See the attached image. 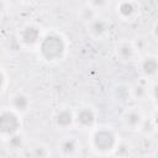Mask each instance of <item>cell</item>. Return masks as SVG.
Segmentation results:
<instances>
[{"mask_svg":"<svg viewBox=\"0 0 158 158\" xmlns=\"http://www.w3.org/2000/svg\"><path fill=\"white\" fill-rule=\"evenodd\" d=\"M53 125L60 131L70 130L74 127V111L68 106L59 107L53 115Z\"/></svg>","mask_w":158,"mask_h":158,"instance_id":"obj_8","label":"cell"},{"mask_svg":"<svg viewBox=\"0 0 158 158\" xmlns=\"http://www.w3.org/2000/svg\"><path fill=\"white\" fill-rule=\"evenodd\" d=\"M91 9H94L96 12L100 10H105L110 5V0H88V4Z\"/></svg>","mask_w":158,"mask_h":158,"instance_id":"obj_21","label":"cell"},{"mask_svg":"<svg viewBox=\"0 0 158 158\" xmlns=\"http://www.w3.org/2000/svg\"><path fill=\"white\" fill-rule=\"evenodd\" d=\"M42 36V30L36 23H26L19 31V41L23 47L27 48L37 47Z\"/></svg>","mask_w":158,"mask_h":158,"instance_id":"obj_5","label":"cell"},{"mask_svg":"<svg viewBox=\"0 0 158 158\" xmlns=\"http://www.w3.org/2000/svg\"><path fill=\"white\" fill-rule=\"evenodd\" d=\"M139 6L137 0H120L116 6L117 16L122 21H131L138 14Z\"/></svg>","mask_w":158,"mask_h":158,"instance_id":"obj_10","label":"cell"},{"mask_svg":"<svg viewBox=\"0 0 158 158\" xmlns=\"http://www.w3.org/2000/svg\"><path fill=\"white\" fill-rule=\"evenodd\" d=\"M110 30V22L104 17H94L91 21L88 22V32L94 38L104 37Z\"/></svg>","mask_w":158,"mask_h":158,"instance_id":"obj_12","label":"cell"},{"mask_svg":"<svg viewBox=\"0 0 158 158\" xmlns=\"http://www.w3.org/2000/svg\"><path fill=\"white\" fill-rule=\"evenodd\" d=\"M7 10V2L6 0H0V16H2Z\"/></svg>","mask_w":158,"mask_h":158,"instance_id":"obj_24","label":"cell"},{"mask_svg":"<svg viewBox=\"0 0 158 158\" xmlns=\"http://www.w3.org/2000/svg\"><path fill=\"white\" fill-rule=\"evenodd\" d=\"M138 72L142 75V79L154 80L158 73V58L154 54H144L139 58L137 64Z\"/></svg>","mask_w":158,"mask_h":158,"instance_id":"obj_6","label":"cell"},{"mask_svg":"<svg viewBox=\"0 0 158 158\" xmlns=\"http://www.w3.org/2000/svg\"><path fill=\"white\" fill-rule=\"evenodd\" d=\"M23 156L26 157H33V158H46L51 156L49 148L43 143H36L32 144L28 148H23Z\"/></svg>","mask_w":158,"mask_h":158,"instance_id":"obj_15","label":"cell"},{"mask_svg":"<svg viewBox=\"0 0 158 158\" xmlns=\"http://www.w3.org/2000/svg\"><path fill=\"white\" fill-rule=\"evenodd\" d=\"M157 130V121H156V114L153 116H149V117H146L144 116V120L139 127V131L146 136V137H149L152 136Z\"/></svg>","mask_w":158,"mask_h":158,"instance_id":"obj_17","label":"cell"},{"mask_svg":"<svg viewBox=\"0 0 158 158\" xmlns=\"http://www.w3.org/2000/svg\"><path fill=\"white\" fill-rule=\"evenodd\" d=\"M98 16V12L94 10V9H91L89 5H85L81 10H80V17H81V20L83 21H85L86 23L89 22V21H91L94 17H96Z\"/></svg>","mask_w":158,"mask_h":158,"instance_id":"obj_20","label":"cell"},{"mask_svg":"<svg viewBox=\"0 0 158 158\" xmlns=\"http://www.w3.org/2000/svg\"><path fill=\"white\" fill-rule=\"evenodd\" d=\"M37 49L38 56L46 63H58L67 56L68 42L62 33L51 31L42 36L37 44Z\"/></svg>","mask_w":158,"mask_h":158,"instance_id":"obj_1","label":"cell"},{"mask_svg":"<svg viewBox=\"0 0 158 158\" xmlns=\"http://www.w3.org/2000/svg\"><path fill=\"white\" fill-rule=\"evenodd\" d=\"M57 148L62 157H77L81 152V143L74 136H65L58 142Z\"/></svg>","mask_w":158,"mask_h":158,"instance_id":"obj_9","label":"cell"},{"mask_svg":"<svg viewBox=\"0 0 158 158\" xmlns=\"http://www.w3.org/2000/svg\"><path fill=\"white\" fill-rule=\"evenodd\" d=\"M152 32H153V38H157V22H154V23H153Z\"/></svg>","mask_w":158,"mask_h":158,"instance_id":"obj_25","label":"cell"},{"mask_svg":"<svg viewBox=\"0 0 158 158\" xmlns=\"http://www.w3.org/2000/svg\"><path fill=\"white\" fill-rule=\"evenodd\" d=\"M116 56L121 62H132L138 56L132 41H121L116 44Z\"/></svg>","mask_w":158,"mask_h":158,"instance_id":"obj_13","label":"cell"},{"mask_svg":"<svg viewBox=\"0 0 158 158\" xmlns=\"http://www.w3.org/2000/svg\"><path fill=\"white\" fill-rule=\"evenodd\" d=\"M25 136L20 132H16L9 137L5 138V144L7 147V149L10 151H14V152H20V151H23L25 148Z\"/></svg>","mask_w":158,"mask_h":158,"instance_id":"obj_16","label":"cell"},{"mask_svg":"<svg viewBox=\"0 0 158 158\" xmlns=\"http://www.w3.org/2000/svg\"><path fill=\"white\" fill-rule=\"evenodd\" d=\"M114 156H118V157H127V156H131L132 154V146L128 144L127 142H123V141H118L115 151L112 152Z\"/></svg>","mask_w":158,"mask_h":158,"instance_id":"obj_19","label":"cell"},{"mask_svg":"<svg viewBox=\"0 0 158 158\" xmlns=\"http://www.w3.org/2000/svg\"><path fill=\"white\" fill-rule=\"evenodd\" d=\"M6 83H7V80H6V75H5L4 70L0 68V94L5 90V88H6Z\"/></svg>","mask_w":158,"mask_h":158,"instance_id":"obj_23","label":"cell"},{"mask_svg":"<svg viewBox=\"0 0 158 158\" xmlns=\"http://www.w3.org/2000/svg\"><path fill=\"white\" fill-rule=\"evenodd\" d=\"M132 43H133V46H135L137 53L144 51V49L147 48V46H148V42H147V40H146L144 37H137L135 41H132Z\"/></svg>","mask_w":158,"mask_h":158,"instance_id":"obj_22","label":"cell"},{"mask_svg":"<svg viewBox=\"0 0 158 158\" xmlns=\"http://www.w3.org/2000/svg\"><path fill=\"white\" fill-rule=\"evenodd\" d=\"M120 141V136L117 132L109 126L94 127L90 133L89 143L90 148L96 154H112L117 143Z\"/></svg>","mask_w":158,"mask_h":158,"instance_id":"obj_2","label":"cell"},{"mask_svg":"<svg viewBox=\"0 0 158 158\" xmlns=\"http://www.w3.org/2000/svg\"><path fill=\"white\" fill-rule=\"evenodd\" d=\"M10 107L20 115L26 114L31 107V99L23 91H16L10 96Z\"/></svg>","mask_w":158,"mask_h":158,"instance_id":"obj_11","label":"cell"},{"mask_svg":"<svg viewBox=\"0 0 158 158\" xmlns=\"http://www.w3.org/2000/svg\"><path fill=\"white\" fill-rule=\"evenodd\" d=\"M22 128L21 115L14 111L11 107L0 110V137L6 138Z\"/></svg>","mask_w":158,"mask_h":158,"instance_id":"obj_3","label":"cell"},{"mask_svg":"<svg viewBox=\"0 0 158 158\" xmlns=\"http://www.w3.org/2000/svg\"><path fill=\"white\" fill-rule=\"evenodd\" d=\"M98 123V114L94 107L85 105L74 111V126L80 130H93Z\"/></svg>","mask_w":158,"mask_h":158,"instance_id":"obj_4","label":"cell"},{"mask_svg":"<svg viewBox=\"0 0 158 158\" xmlns=\"http://www.w3.org/2000/svg\"><path fill=\"white\" fill-rule=\"evenodd\" d=\"M115 100L122 105H127L132 99V86L127 83H118L112 89Z\"/></svg>","mask_w":158,"mask_h":158,"instance_id":"obj_14","label":"cell"},{"mask_svg":"<svg viewBox=\"0 0 158 158\" xmlns=\"http://www.w3.org/2000/svg\"><path fill=\"white\" fill-rule=\"evenodd\" d=\"M21 2H23V4H31V2H35L36 0H20Z\"/></svg>","mask_w":158,"mask_h":158,"instance_id":"obj_26","label":"cell"},{"mask_svg":"<svg viewBox=\"0 0 158 158\" xmlns=\"http://www.w3.org/2000/svg\"><path fill=\"white\" fill-rule=\"evenodd\" d=\"M148 81H138L132 86V99L143 100L148 98Z\"/></svg>","mask_w":158,"mask_h":158,"instance_id":"obj_18","label":"cell"},{"mask_svg":"<svg viewBox=\"0 0 158 158\" xmlns=\"http://www.w3.org/2000/svg\"><path fill=\"white\" fill-rule=\"evenodd\" d=\"M144 120V114L139 107H128L122 114L121 121L126 130L128 131H139V127Z\"/></svg>","mask_w":158,"mask_h":158,"instance_id":"obj_7","label":"cell"}]
</instances>
